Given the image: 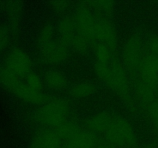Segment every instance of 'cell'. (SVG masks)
Here are the masks:
<instances>
[{
	"label": "cell",
	"mask_w": 158,
	"mask_h": 148,
	"mask_svg": "<svg viewBox=\"0 0 158 148\" xmlns=\"http://www.w3.org/2000/svg\"><path fill=\"white\" fill-rule=\"evenodd\" d=\"M70 106L63 98L49 99L35 112L34 119L40 126L55 129L69 119Z\"/></svg>",
	"instance_id": "6da1fadb"
},
{
	"label": "cell",
	"mask_w": 158,
	"mask_h": 148,
	"mask_svg": "<svg viewBox=\"0 0 158 148\" xmlns=\"http://www.w3.org/2000/svg\"><path fill=\"white\" fill-rule=\"evenodd\" d=\"M0 85L25 103L43 105L49 100L44 92H38L29 89L21 78L11 73L3 66H0Z\"/></svg>",
	"instance_id": "7a4b0ae2"
},
{
	"label": "cell",
	"mask_w": 158,
	"mask_h": 148,
	"mask_svg": "<svg viewBox=\"0 0 158 148\" xmlns=\"http://www.w3.org/2000/svg\"><path fill=\"white\" fill-rule=\"evenodd\" d=\"M110 66V73L104 83L120 97L128 107L134 109L136 107L135 101L131 94L129 74L126 68L123 63L117 58H113Z\"/></svg>",
	"instance_id": "3957f363"
},
{
	"label": "cell",
	"mask_w": 158,
	"mask_h": 148,
	"mask_svg": "<svg viewBox=\"0 0 158 148\" xmlns=\"http://www.w3.org/2000/svg\"><path fill=\"white\" fill-rule=\"evenodd\" d=\"M105 135L106 141L114 146L134 148L137 146V137L134 127L122 116L115 115Z\"/></svg>",
	"instance_id": "277c9868"
},
{
	"label": "cell",
	"mask_w": 158,
	"mask_h": 148,
	"mask_svg": "<svg viewBox=\"0 0 158 148\" xmlns=\"http://www.w3.org/2000/svg\"><path fill=\"white\" fill-rule=\"evenodd\" d=\"M143 57V41L138 33L130 35L122 49V63L129 75L135 76L138 73Z\"/></svg>",
	"instance_id": "5b68a950"
},
{
	"label": "cell",
	"mask_w": 158,
	"mask_h": 148,
	"mask_svg": "<svg viewBox=\"0 0 158 148\" xmlns=\"http://www.w3.org/2000/svg\"><path fill=\"white\" fill-rule=\"evenodd\" d=\"M73 18L77 32L90 43H96V15L85 2H80L77 6Z\"/></svg>",
	"instance_id": "8992f818"
},
{
	"label": "cell",
	"mask_w": 158,
	"mask_h": 148,
	"mask_svg": "<svg viewBox=\"0 0 158 148\" xmlns=\"http://www.w3.org/2000/svg\"><path fill=\"white\" fill-rule=\"evenodd\" d=\"M2 66L11 73L19 78H25L32 72V61L24 49L14 47L7 53Z\"/></svg>",
	"instance_id": "52a82bcc"
},
{
	"label": "cell",
	"mask_w": 158,
	"mask_h": 148,
	"mask_svg": "<svg viewBox=\"0 0 158 148\" xmlns=\"http://www.w3.org/2000/svg\"><path fill=\"white\" fill-rule=\"evenodd\" d=\"M39 53L42 60L49 65H59L64 63L69 55V47L55 39L39 45Z\"/></svg>",
	"instance_id": "ba28073f"
},
{
	"label": "cell",
	"mask_w": 158,
	"mask_h": 148,
	"mask_svg": "<svg viewBox=\"0 0 158 148\" xmlns=\"http://www.w3.org/2000/svg\"><path fill=\"white\" fill-rule=\"evenodd\" d=\"M96 15V36L97 40L107 46L113 52L118 46V34L114 23L105 15Z\"/></svg>",
	"instance_id": "9c48e42d"
},
{
	"label": "cell",
	"mask_w": 158,
	"mask_h": 148,
	"mask_svg": "<svg viewBox=\"0 0 158 148\" xmlns=\"http://www.w3.org/2000/svg\"><path fill=\"white\" fill-rule=\"evenodd\" d=\"M63 140L53 129L44 128L35 133L30 142V148H61Z\"/></svg>",
	"instance_id": "30bf717a"
},
{
	"label": "cell",
	"mask_w": 158,
	"mask_h": 148,
	"mask_svg": "<svg viewBox=\"0 0 158 148\" xmlns=\"http://www.w3.org/2000/svg\"><path fill=\"white\" fill-rule=\"evenodd\" d=\"M138 73L140 79L158 89V56H145L140 63Z\"/></svg>",
	"instance_id": "8fae6325"
},
{
	"label": "cell",
	"mask_w": 158,
	"mask_h": 148,
	"mask_svg": "<svg viewBox=\"0 0 158 148\" xmlns=\"http://www.w3.org/2000/svg\"><path fill=\"white\" fill-rule=\"evenodd\" d=\"M100 143L97 134L88 130H79L65 141L66 148H96Z\"/></svg>",
	"instance_id": "7c38bea8"
},
{
	"label": "cell",
	"mask_w": 158,
	"mask_h": 148,
	"mask_svg": "<svg viewBox=\"0 0 158 148\" xmlns=\"http://www.w3.org/2000/svg\"><path fill=\"white\" fill-rule=\"evenodd\" d=\"M115 114L106 111L97 113L85 121L86 129L96 134H105L110 126Z\"/></svg>",
	"instance_id": "4fadbf2b"
},
{
	"label": "cell",
	"mask_w": 158,
	"mask_h": 148,
	"mask_svg": "<svg viewBox=\"0 0 158 148\" xmlns=\"http://www.w3.org/2000/svg\"><path fill=\"white\" fill-rule=\"evenodd\" d=\"M56 32L60 37L59 40L69 47L73 39L77 33L73 16L63 15L57 23Z\"/></svg>",
	"instance_id": "5bb4252c"
},
{
	"label": "cell",
	"mask_w": 158,
	"mask_h": 148,
	"mask_svg": "<svg viewBox=\"0 0 158 148\" xmlns=\"http://www.w3.org/2000/svg\"><path fill=\"white\" fill-rule=\"evenodd\" d=\"M135 93L137 98L143 107L157 98V89L139 78L135 83Z\"/></svg>",
	"instance_id": "9a60e30c"
},
{
	"label": "cell",
	"mask_w": 158,
	"mask_h": 148,
	"mask_svg": "<svg viewBox=\"0 0 158 148\" xmlns=\"http://www.w3.org/2000/svg\"><path fill=\"white\" fill-rule=\"evenodd\" d=\"M43 83L50 89L54 90H61L66 87L68 79L62 71L56 69H48L43 75Z\"/></svg>",
	"instance_id": "2e32d148"
},
{
	"label": "cell",
	"mask_w": 158,
	"mask_h": 148,
	"mask_svg": "<svg viewBox=\"0 0 158 148\" xmlns=\"http://www.w3.org/2000/svg\"><path fill=\"white\" fill-rule=\"evenodd\" d=\"M97 91L95 83L89 80H83L72 86L69 93L76 100H83L92 97Z\"/></svg>",
	"instance_id": "e0dca14e"
},
{
	"label": "cell",
	"mask_w": 158,
	"mask_h": 148,
	"mask_svg": "<svg viewBox=\"0 0 158 148\" xmlns=\"http://www.w3.org/2000/svg\"><path fill=\"white\" fill-rule=\"evenodd\" d=\"M53 130L62 139V140L65 142L73 136L79 130H80V127L77 120L68 119Z\"/></svg>",
	"instance_id": "ac0fdd59"
},
{
	"label": "cell",
	"mask_w": 158,
	"mask_h": 148,
	"mask_svg": "<svg viewBox=\"0 0 158 148\" xmlns=\"http://www.w3.org/2000/svg\"><path fill=\"white\" fill-rule=\"evenodd\" d=\"M85 2L92 10L94 9L96 13L105 16L112 13L116 6V3L112 1H92Z\"/></svg>",
	"instance_id": "d6986e66"
},
{
	"label": "cell",
	"mask_w": 158,
	"mask_h": 148,
	"mask_svg": "<svg viewBox=\"0 0 158 148\" xmlns=\"http://www.w3.org/2000/svg\"><path fill=\"white\" fill-rule=\"evenodd\" d=\"M56 28L54 26V24L51 22H48L43 25L39 32L37 37V43L39 45L43 44L45 43L54 39Z\"/></svg>",
	"instance_id": "ffe728a7"
},
{
	"label": "cell",
	"mask_w": 158,
	"mask_h": 148,
	"mask_svg": "<svg viewBox=\"0 0 158 148\" xmlns=\"http://www.w3.org/2000/svg\"><path fill=\"white\" fill-rule=\"evenodd\" d=\"M113 52L103 43H96L94 46V56L96 62L103 63H110L112 61Z\"/></svg>",
	"instance_id": "44dd1931"
},
{
	"label": "cell",
	"mask_w": 158,
	"mask_h": 148,
	"mask_svg": "<svg viewBox=\"0 0 158 148\" xmlns=\"http://www.w3.org/2000/svg\"><path fill=\"white\" fill-rule=\"evenodd\" d=\"M24 79L25 83L29 89L35 92H43V89L44 83H43V79L38 73L32 71L28 75H26Z\"/></svg>",
	"instance_id": "7402d4cb"
},
{
	"label": "cell",
	"mask_w": 158,
	"mask_h": 148,
	"mask_svg": "<svg viewBox=\"0 0 158 148\" xmlns=\"http://www.w3.org/2000/svg\"><path fill=\"white\" fill-rule=\"evenodd\" d=\"M89 43L85 37L77 32L73 39L70 46L74 50L80 54H86L89 49Z\"/></svg>",
	"instance_id": "603a6c76"
},
{
	"label": "cell",
	"mask_w": 158,
	"mask_h": 148,
	"mask_svg": "<svg viewBox=\"0 0 158 148\" xmlns=\"http://www.w3.org/2000/svg\"><path fill=\"white\" fill-rule=\"evenodd\" d=\"M144 108L153 127L158 134V97Z\"/></svg>",
	"instance_id": "cb8c5ba5"
},
{
	"label": "cell",
	"mask_w": 158,
	"mask_h": 148,
	"mask_svg": "<svg viewBox=\"0 0 158 148\" xmlns=\"http://www.w3.org/2000/svg\"><path fill=\"white\" fill-rule=\"evenodd\" d=\"M12 36L9 26L0 24V52L6 49Z\"/></svg>",
	"instance_id": "d4e9b609"
},
{
	"label": "cell",
	"mask_w": 158,
	"mask_h": 148,
	"mask_svg": "<svg viewBox=\"0 0 158 148\" xmlns=\"http://www.w3.org/2000/svg\"><path fill=\"white\" fill-rule=\"evenodd\" d=\"M49 4L52 12L60 15L64 14L66 11H68L70 6V2L67 1H52Z\"/></svg>",
	"instance_id": "484cf974"
},
{
	"label": "cell",
	"mask_w": 158,
	"mask_h": 148,
	"mask_svg": "<svg viewBox=\"0 0 158 148\" xmlns=\"http://www.w3.org/2000/svg\"><path fill=\"white\" fill-rule=\"evenodd\" d=\"M147 49L149 54L158 56V35H152L147 42Z\"/></svg>",
	"instance_id": "4316f807"
},
{
	"label": "cell",
	"mask_w": 158,
	"mask_h": 148,
	"mask_svg": "<svg viewBox=\"0 0 158 148\" xmlns=\"http://www.w3.org/2000/svg\"><path fill=\"white\" fill-rule=\"evenodd\" d=\"M96 148H114V146L110 144V143H107L106 141L105 142L100 141V143H99V145Z\"/></svg>",
	"instance_id": "83f0119b"
},
{
	"label": "cell",
	"mask_w": 158,
	"mask_h": 148,
	"mask_svg": "<svg viewBox=\"0 0 158 148\" xmlns=\"http://www.w3.org/2000/svg\"><path fill=\"white\" fill-rule=\"evenodd\" d=\"M142 148H157V147H156L155 145L153 144V143H150V144H148L146 145V146H143Z\"/></svg>",
	"instance_id": "f1b7e54d"
},
{
	"label": "cell",
	"mask_w": 158,
	"mask_h": 148,
	"mask_svg": "<svg viewBox=\"0 0 158 148\" xmlns=\"http://www.w3.org/2000/svg\"><path fill=\"white\" fill-rule=\"evenodd\" d=\"M114 148H123V147H117V146H114Z\"/></svg>",
	"instance_id": "f546056e"
}]
</instances>
